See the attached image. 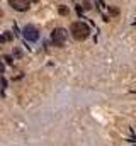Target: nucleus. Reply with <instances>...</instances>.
Wrapping results in <instances>:
<instances>
[{
    "instance_id": "423d86ee",
    "label": "nucleus",
    "mask_w": 136,
    "mask_h": 146,
    "mask_svg": "<svg viewBox=\"0 0 136 146\" xmlns=\"http://www.w3.org/2000/svg\"><path fill=\"white\" fill-rule=\"evenodd\" d=\"M12 56H14L15 60H21V58H22V49H21V48H14Z\"/></svg>"
},
{
    "instance_id": "f03ea898",
    "label": "nucleus",
    "mask_w": 136,
    "mask_h": 146,
    "mask_svg": "<svg viewBox=\"0 0 136 146\" xmlns=\"http://www.w3.org/2000/svg\"><path fill=\"white\" fill-rule=\"evenodd\" d=\"M67 36H68V33L65 31V29H63V27H56V29L51 33V42H53L55 46L61 48V46H65Z\"/></svg>"
},
{
    "instance_id": "f257e3e1",
    "label": "nucleus",
    "mask_w": 136,
    "mask_h": 146,
    "mask_svg": "<svg viewBox=\"0 0 136 146\" xmlns=\"http://www.w3.org/2000/svg\"><path fill=\"white\" fill-rule=\"evenodd\" d=\"M70 33H71V36L75 37L77 41H83V39H87V37L90 36V27H89L85 22L77 21V22H73V24H71Z\"/></svg>"
},
{
    "instance_id": "6e6552de",
    "label": "nucleus",
    "mask_w": 136,
    "mask_h": 146,
    "mask_svg": "<svg viewBox=\"0 0 136 146\" xmlns=\"http://www.w3.org/2000/svg\"><path fill=\"white\" fill-rule=\"evenodd\" d=\"M83 9H85V10H90V9H92V3H90V0H85V2H83Z\"/></svg>"
},
{
    "instance_id": "9d476101",
    "label": "nucleus",
    "mask_w": 136,
    "mask_h": 146,
    "mask_svg": "<svg viewBox=\"0 0 136 146\" xmlns=\"http://www.w3.org/2000/svg\"><path fill=\"white\" fill-rule=\"evenodd\" d=\"M3 60H5V61H7V65H12V56H5V58H3Z\"/></svg>"
},
{
    "instance_id": "1a4fd4ad",
    "label": "nucleus",
    "mask_w": 136,
    "mask_h": 146,
    "mask_svg": "<svg viewBox=\"0 0 136 146\" xmlns=\"http://www.w3.org/2000/svg\"><path fill=\"white\" fill-rule=\"evenodd\" d=\"M5 85H7V82H5V78L2 76V78H0V88L3 90V88H5Z\"/></svg>"
},
{
    "instance_id": "9b49d317",
    "label": "nucleus",
    "mask_w": 136,
    "mask_h": 146,
    "mask_svg": "<svg viewBox=\"0 0 136 146\" xmlns=\"http://www.w3.org/2000/svg\"><path fill=\"white\" fill-rule=\"evenodd\" d=\"M31 2H34V3H37V2H39V0H31Z\"/></svg>"
},
{
    "instance_id": "39448f33",
    "label": "nucleus",
    "mask_w": 136,
    "mask_h": 146,
    "mask_svg": "<svg viewBox=\"0 0 136 146\" xmlns=\"http://www.w3.org/2000/svg\"><path fill=\"white\" fill-rule=\"evenodd\" d=\"M12 39H14L12 33H9V31H7V33H3V34L0 36V42H10Z\"/></svg>"
},
{
    "instance_id": "20e7f679",
    "label": "nucleus",
    "mask_w": 136,
    "mask_h": 146,
    "mask_svg": "<svg viewBox=\"0 0 136 146\" xmlns=\"http://www.w3.org/2000/svg\"><path fill=\"white\" fill-rule=\"evenodd\" d=\"M9 3L12 9H15L19 12H24L29 9V0H9Z\"/></svg>"
},
{
    "instance_id": "0eeeda50",
    "label": "nucleus",
    "mask_w": 136,
    "mask_h": 146,
    "mask_svg": "<svg viewBox=\"0 0 136 146\" xmlns=\"http://www.w3.org/2000/svg\"><path fill=\"white\" fill-rule=\"evenodd\" d=\"M58 12H60L61 15H68V14H70V10H68L67 5H60V7H58Z\"/></svg>"
},
{
    "instance_id": "7ed1b4c3",
    "label": "nucleus",
    "mask_w": 136,
    "mask_h": 146,
    "mask_svg": "<svg viewBox=\"0 0 136 146\" xmlns=\"http://www.w3.org/2000/svg\"><path fill=\"white\" fill-rule=\"evenodd\" d=\"M22 34H24V37H26L27 41H33V42L39 39V31H37V27H36V26H31V24L24 26Z\"/></svg>"
}]
</instances>
